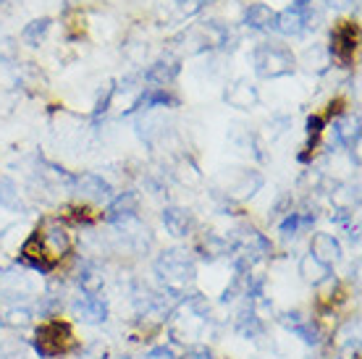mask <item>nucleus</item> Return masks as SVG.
I'll list each match as a JSON object with an SVG mask.
<instances>
[{
	"label": "nucleus",
	"mask_w": 362,
	"mask_h": 359,
	"mask_svg": "<svg viewBox=\"0 0 362 359\" xmlns=\"http://www.w3.org/2000/svg\"><path fill=\"white\" fill-rule=\"evenodd\" d=\"M155 273H158V278L168 294L184 297L187 286H192V281H194V260L187 249H168L158 257Z\"/></svg>",
	"instance_id": "1"
},
{
	"label": "nucleus",
	"mask_w": 362,
	"mask_h": 359,
	"mask_svg": "<svg viewBox=\"0 0 362 359\" xmlns=\"http://www.w3.org/2000/svg\"><path fill=\"white\" fill-rule=\"evenodd\" d=\"M74 346V331L71 325L64 320H47L35 331V349L40 357L53 359L61 357Z\"/></svg>",
	"instance_id": "2"
},
{
	"label": "nucleus",
	"mask_w": 362,
	"mask_h": 359,
	"mask_svg": "<svg viewBox=\"0 0 362 359\" xmlns=\"http://www.w3.org/2000/svg\"><path fill=\"white\" fill-rule=\"evenodd\" d=\"M252 66L260 79H279L294 71V55L281 45H260L252 55Z\"/></svg>",
	"instance_id": "3"
},
{
	"label": "nucleus",
	"mask_w": 362,
	"mask_h": 359,
	"mask_svg": "<svg viewBox=\"0 0 362 359\" xmlns=\"http://www.w3.org/2000/svg\"><path fill=\"white\" fill-rule=\"evenodd\" d=\"M35 239H37V244H40L42 254H45V260L50 262L53 268L64 260L66 252L71 249V236H69V231H66L58 220H45V223L35 231Z\"/></svg>",
	"instance_id": "4"
},
{
	"label": "nucleus",
	"mask_w": 362,
	"mask_h": 359,
	"mask_svg": "<svg viewBox=\"0 0 362 359\" xmlns=\"http://www.w3.org/2000/svg\"><path fill=\"white\" fill-rule=\"evenodd\" d=\"M263 187V176L257 171H247V168H231L218 179V189L226 194L228 199H250Z\"/></svg>",
	"instance_id": "5"
},
{
	"label": "nucleus",
	"mask_w": 362,
	"mask_h": 359,
	"mask_svg": "<svg viewBox=\"0 0 362 359\" xmlns=\"http://www.w3.org/2000/svg\"><path fill=\"white\" fill-rule=\"evenodd\" d=\"M360 47V24L357 21H339L331 32V47H328V55L336 58L339 63L349 66Z\"/></svg>",
	"instance_id": "6"
},
{
	"label": "nucleus",
	"mask_w": 362,
	"mask_h": 359,
	"mask_svg": "<svg viewBox=\"0 0 362 359\" xmlns=\"http://www.w3.org/2000/svg\"><path fill=\"white\" fill-rule=\"evenodd\" d=\"M279 323L286 331L294 333V336H299L305 343H310V346H317V343L323 341V333H320L317 323H313V317H305V314L299 312H284L279 317Z\"/></svg>",
	"instance_id": "7"
},
{
	"label": "nucleus",
	"mask_w": 362,
	"mask_h": 359,
	"mask_svg": "<svg viewBox=\"0 0 362 359\" xmlns=\"http://www.w3.org/2000/svg\"><path fill=\"white\" fill-rule=\"evenodd\" d=\"M74 314H76L82 323H90V325L105 323V317H108V305H105L100 297L84 294V297H79L76 302H74Z\"/></svg>",
	"instance_id": "8"
},
{
	"label": "nucleus",
	"mask_w": 362,
	"mask_h": 359,
	"mask_svg": "<svg viewBox=\"0 0 362 359\" xmlns=\"http://www.w3.org/2000/svg\"><path fill=\"white\" fill-rule=\"evenodd\" d=\"M136 207H139V199H136L134 192H124V194H118V197L110 202L105 218H108V223L127 225L129 220L136 218Z\"/></svg>",
	"instance_id": "9"
},
{
	"label": "nucleus",
	"mask_w": 362,
	"mask_h": 359,
	"mask_svg": "<svg viewBox=\"0 0 362 359\" xmlns=\"http://www.w3.org/2000/svg\"><path fill=\"white\" fill-rule=\"evenodd\" d=\"M310 254L331 268V265L341 257V244L336 242V236H331V234H315L313 242H310Z\"/></svg>",
	"instance_id": "10"
},
{
	"label": "nucleus",
	"mask_w": 362,
	"mask_h": 359,
	"mask_svg": "<svg viewBox=\"0 0 362 359\" xmlns=\"http://www.w3.org/2000/svg\"><path fill=\"white\" fill-rule=\"evenodd\" d=\"M236 333L239 336H245V339H257V336H263V317L257 314V307L252 302H247L242 307V312L236 314V323H234Z\"/></svg>",
	"instance_id": "11"
},
{
	"label": "nucleus",
	"mask_w": 362,
	"mask_h": 359,
	"mask_svg": "<svg viewBox=\"0 0 362 359\" xmlns=\"http://www.w3.org/2000/svg\"><path fill=\"white\" fill-rule=\"evenodd\" d=\"M257 100H260L257 98V90H255L247 79H239L234 87L226 92V102L236 110H252L255 105H257Z\"/></svg>",
	"instance_id": "12"
},
{
	"label": "nucleus",
	"mask_w": 362,
	"mask_h": 359,
	"mask_svg": "<svg viewBox=\"0 0 362 359\" xmlns=\"http://www.w3.org/2000/svg\"><path fill=\"white\" fill-rule=\"evenodd\" d=\"M192 213L189 210H184V207H165L163 210V225L165 231L171 236H176V239H181V236H187L192 231Z\"/></svg>",
	"instance_id": "13"
},
{
	"label": "nucleus",
	"mask_w": 362,
	"mask_h": 359,
	"mask_svg": "<svg viewBox=\"0 0 362 359\" xmlns=\"http://www.w3.org/2000/svg\"><path fill=\"white\" fill-rule=\"evenodd\" d=\"M273 29H279L281 35H289V37H297L305 32V16H302V8H299V0L294 6H289L286 11L276 13Z\"/></svg>",
	"instance_id": "14"
},
{
	"label": "nucleus",
	"mask_w": 362,
	"mask_h": 359,
	"mask_svg": "<svg viewBox=\"0 0 362 359\" xmlns=\"http://www.w3.org/2000/svg\"><path fill=\"white\" fill-rule=\"evenodd\" d=\"M71 184L76 187V192H79V194H84V197H95V199L110 197V184H108V181H103L100 176H95V173L76 176V179H71Z\"/></svg>",
	"instance_id": "15"
},
{
	"label": "nucleus",
	"mask_w": 362,
	"mask_h": 359,
	"mask_svg": "<svg viewBox=\"0 0 362 359\" xmlns=\"http://www.w3.org/2000/svg\"><path fill=\"white\" fill-rule=\"evenodd\" d=\"M299 276H302V281L313 283V286H320V283H326L331 278V268L323 265L320 260H315L313 254H305L299 260Z\"/></svg>",
	"instance_id": "16"
},
{
	"label": "nucleus",
	"mask_w": 362,
	"mask_h": 359,
	"mask_svg": "<svg viewBox=\"0 0 362 359\" xmlns=\"http://www.w3.org/2000/svg\"><path fill=\"white\" fill-rule=\"evenodd\" d=\"M176 73H179V61H176V58H160V61L153 63V66L147 69L145 79L150 81V84L165 87V84H171V81L176 79Z\"/></svg>",
	"instance_id": "17"
},
{
	"label": "nucleus",
	"mask_w": 362,
	"mask_h": 359,
	"mask_svg": "<svg viewBox=\"0 0 362 359\" xmlns=\"http://www.w3.org/2000/svg\"><path fill=\"white\" fill-rule=\"evenodd\" d=\"M334 134L336 139L346 147H357L360 142V116H344L334 124Z\"/></svg>",
	"instance_id": "18"
},
{
	"label": "nucleus",
	"mask_w": 362,
	"mask_h": 359,
	"mask_svg": "<svg viewBox=\"0 0 362 359\" xmlns=\"http://www.w3.org/2000/svg\"><path fill=\"white\" fill-rule=\"evenodd\" d=\"M245 24L252 29H273V24H276V11H271L265 3H252L245 11Z\"/></svg>",
	"instance_id": "19"
},
{
	"label": "nucleus",
	"mask_w": 362,
	"mask_h": 359,
	"mask_svg": "<svg viewBox=\"0 0 362 359\" xmlns=\"http://www.w3.org/2000/svg\"><path fill=\"white\" fill-rule=\"evenodd\" d=\"M173 102H176V100H173L163 87H147V90L139 95V100L134 102V108H139V110L165 108V105H173Z\"/></svg>",
	"instance_id": "20"
},
{
	"label": "nucleus",
	"mask_w": 362,
	"mask_h": 359,
	"mask_svg": "<svg viewBox=\"0 0 362 359\" xmlns=\"http://www.w3.org/2000/svg\"><path fill=\"white\" fill-rule=\"evenodd\" d=\"M197 249L202 252V257H205V260H216V257H223V254H228V252L234 249V247H231V242L221 239V236L205 234L202 239H199Z\"/></svg>",
	"instance_id": "21"
},
{
	"label": "nucleus",
	"mask_w": 362,
	"mask_h": 359,
	"mask_svg": "<svg viewBox=\"0 0 362 359\" xmlns=\"http://www.w3.org/2000/svg\"><path fill=\"white\" fill-rule=\"evenodd\" d=\"M313 220H315V216L313 213H289L286 216V220H281V225H279V231H281V236H297L299 231H305V228H310L313 225Z\"/></svg>",
	"instance_id": "22"
},
{
	"label": "nucleus",
	"mask_w": 362,
	"mask_h": 359,
	"mask_svg": "<svg viewBox=\"0 0 362 359\" xmlns=\"http://www.w3.org/2000/svg\"><path fill=\"white\" fill-rule=\"evenodd\" d=\"M103 283H105V276H103V270L95 268V265H87V268H82V276H79V286H82L84 294H90V297H98L100 291H103Z\"/></svg>",
	"instance_id": "23"
},
{
	"label": "nucleus",
	"mask_w": 362,
	"mask_h": 359,
	"mask_svg": "<svg viewBox=\"0 0 362 359\" xmlns=\"http://www.w3.org/2000/svg\"><path fill=\"white\" fill-rule=\"evenodd\" d=\"M47 29H50V18H37V21H32L27 29H24V42L27 45H40L42 40H45V35H47Z\"/></svg>",
	"instance_id": "24"
},
{
	"label": "nucleus",
	"mask_w": 362,
	"mask_h": 359,
	"mask_svg": "<svg viewBox=\"0 0 362 359\" xmlns=\"http://www.w3.org/2000/svg\"><path fill=\"white\" fill-rule=\"evenodd\" d=\"M176 179H179L181 184H187V187H194V184L202 181V173L197 171V165H194L189 158H181L179 165H176Z\"/></svg>",
	"instance_id": "25"
},
{
	"label": "nucleus",
	"mask_w": 362,
	"mask_h": 359,
	"mask_svg": "<svg viewBox=\"0 0 362 359\" xmlns=\"http://www.w3.org/2000/svg\"><path fill=\"white\" fill-rule=\"evenodd\" d=\"M328 63H331V55H328L326 47H313L305 53V66H308L310 71L315 69V71H323Z\"/></svg>",
	"instance_id": "26"
},
{
	"label": "nucleus",
	"mask_w": 362,
	"mask_h": 359,
	"mask_svg": "<svg viewBox=\"0 0 362 359\" xmlns=\"http://www.w3.org/2000/svg\"><path fill=\"white\" fill-rule=\"evenodd\" d=\"M0 207H11V210L18 207V192L11 179H0Z\"/></svg>",
	"instance_id": "27"
},
{
	"label": "nucleus",
	"mask_w": 362,
	"mask_h": 359,
	"mask_svg": "<svg viewBox=\"0 0 362 359\" xmlns=\"http://www.w3.org/2000/svg\"><path fill=\"white\" fill-rule=\"evenodd\" d=\"M32 323V312H29L27 307H13L6 312V325L8 328H27Z\"/></svg>",
	"instance_id": "28"
},
{
	"label": "nucleus",
	"mask_w": 362,
	"mask_h": 359,
	"mask_svg": "<svg viewBox=\"0 0 362 359\" xmlns=\"http://www.w3.org/2000/svg\"><path fill=\"white\" fill-rule=\"evenodd\" d=\"M323 134V118L320 116H310L308 118V150H313Z\"/></svg>",
	"instance_id": "29"
},
{
	"label": "nucleus",
	"mask_w": 362,
	"mask_h": 359,
	"mask_svg": "<svg viewBox=\"0 0 362 359\" xmlns=\"http://www.w3.org/2000/svg\"><path fill=\"white\" fill-rule=\"evenodd\" d=\"M336 339H339V343H341V346L352 343V339L357 341V320H349V323H346L341 331L336 333Z\"/></svg>",
	"instance_id": "30"
},
{
	"label": "nucleus",
	"mask_w": 362,
	"mask_h": 359,
	"mask_svg": "<svg viewBox=\"0 0 362 359\" xmlns=\"http://www.w3.org/2000/svg\"><path fill=\"white\" fill-rule=\"evenodd\" d=\"M181 359H213V354H210L208 346L197 343V346H189V349L184 351V357H181Z\"/></svg>",
	"instance_id": "31"
},
{
	"label": "nucleus",
	"mask_w": 362,
	"mask_h": 359,
	"mask_svg": "<svg viewBox=\"0 0 362 359\" xmlns=\"http://www.w3.org/2000/svg\"><path fill=\"white\" fill-rule=\"evenodd\" d=\"M147 359H173L171 349H165V346H158V349H153L150 354H147Z\"/></svg>",
	"instance_id": "32"
},
{
	"label": "nucleus",
	"mask_w": 362,
	"mask_h": 359,
	"mask_svg": "<svg viewBox=\"0 0 362 359\" xmlns=\"http://www.w3.org/2000/svg\"><path fill=\"white\" fill-rule=\"evenodd\" d=\"M199 3H213V0H199Z\"/></svg>",
	"instance_id": "33"
}]
</instances>
